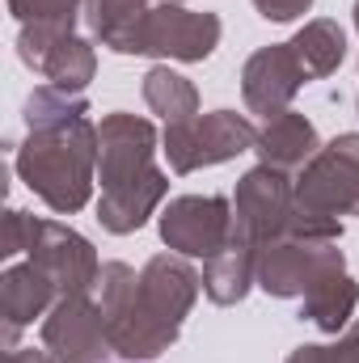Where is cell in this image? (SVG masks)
Masks as SVG:
<instances>
[{
    "label": "cell",
    "mask_w": 359,
    "mask_h": 363,
    "mask_svg": "<svg viewBox=\"0 0 359 363\" xmlns=\"http://www.w3.org/2000/svg\"><path fill=\"white\" fill-rule=\"evenodd\" d=\"M355 30H359V0H355ZM355 110H359V101H355Z\"/></svg>",
    "instance_id": "484cf974"
},
{
    "label": "cell",
    "mask_w": 359,
    "mask_h": 363,
    "mask_svg": "<svg viewBox=\"0 0 359 363\" xmlns=\"http://www.w3.org/2000/svg\"><path fill=\"white\" fill-rule=\"evenodd\" d=\"M199 291L203 274L174 250L148 258L140 274L127 262H106L97 279V304L106 317L110 351L127 363H153L165 355L178 342Z\"/></svg>",
    "instance_id": "6da1fadb"
},
{
    "label": "cell",
    "mask_w": 359,
    "mask_h": 363,
    "mask_svg": "<svg viewBox=\"0 0 359 363\" xmlns=\"http://www.w3.org/2000/svg\"><path fill=\"white\" fill-rule=\"evenodd\" d=\"M9 13L21 26H55L72 30L77 17L85 13V0H9Z\"/></svg>",
    "instance_id": "ffe728a7"
},
{
    "label": "cell",
    "mask_w": 359,
    "mask_h": 363,
    "mask_svg": "<svg viewBox=\"0 0 359 363\" xmlns=\"http://www.w3.org/2000/svg\"><path fill=\"white\" fill-rule=\"evenodd\" d=\"M296 211L309 216H359V131L334 135L296 174Z\"/></svg>",
    "instance_id": "5b68a950"
},
{
    "label": "cell",
    "mask_w": 359,
    "mask_h": 363,
    "mask_svg": "<svg viewBox=\"0 0 359 363\" xmlns=\"http://www.w3.org/2000/svg\"><path fill=\"white\" fill-rule=\"evenodd\" d=\"M43 347L55 363H101L110 355L101 304L93 296H60L43 317Z\"/></svg>",
    "instance_id": "7c38bea8"
},
{
    "label": "cell",
    "mask_w": 359,
    "mask_h": 363,
    "mask_svg": "<svg viewBox=\"0 0 359 363\" xmlns=\"http://www.w3.org/2000/svg\"><path fill=\"white\" fill-rule=\"evenodd\" d=\"M220 30L224 26L216 13H190L182 4H153L140 34H136V55L203 64L220 47Z\"/></svg>",
    "instance_id": "30bf717a"
},
{
    "label": "cell",
    "mask_w": 359,
    "mask_h": 363,
    "mask_svg": "<svg viewBox=\"0 0 359 363\" xmlns=\"http://www.w3.org/2000/svg\"><path fill=\"white\" fill-rule=\"evenodd\" d=\"M296 216V178L270 165L245 169L233 194V237L250 241V245H267L287 237Z\"/></svg>",
    "instance_id": "8992f818"
},
{
    "label": "cell",
    "mask_w": 359,
    "mask_h": 363,
    "mask_svg": "<svg viewBox=\"0 0 359 363\" xmlns=\"http://www.w3.org/2000/svg\"><path fill=\"white\" fill-rule=\"evenodd\" d=\"M55 300H60V291H55L51 274L30 258L0 274V342H4V351H13L17 334L26 325H34V317H47L55 308Z\"/></svg>",
    "instance_id": "5bb4252c"
},
{
    "label": "cell",
    "mask_w": 359,
    "mask_h": 363,
    "mask_svg": "<svg viewBox=\"0 0 359 363\" xmlns=\"http://www.w3.org/2000/svg\"><path fill=\"white\" fill-rule=\"evenodd\" d=\"M254 283H258V245H250L241 237H233L216 258L203 262V291L220 308L241 304Z\"/></svg>",
    "instance_id": "2e32d148"
},
{
    "label": "cell",
    "mask_w": 359,
    "mask_h": 363,
    "mask_svg": "<svg viewBox=\"0 0 359 363\" xmlns=\"http://www.w3.org/2000/svg\"><path fill=\"white\" fill-rule=\"evenodd\" d=\"M34 228H38V216H26L17 207L4 211V233H0V258H17L30 250L34 241Z\"/></svg>",
    "instance_id": "44dd1931"
},
{
    "label": "cell",
    "mask_w": 359,
    "mask_h": 363,
    "mask_svg": "<svg viewBox=\"0 0 359 363\" xmlns=\"http://www.w3.org/2000/svg\"><path fill=\"white\" fill-rule=\"evenodd\" d=\"M292 51L300 55L309 81H317V77H330V72L343 68V60H347V34H343L338 21L313 17V21H304V26L292 34Z\"/></svg>",
    "instance_id": "ac0fdd59"
},
{
    "label": "cell",
    "mask_w": 359,
    "mask_h": 363,
    "mask_svg": "<svg viewBox=\"0 0 359 363\" xmlns=\"http://www.w3.org/2000/svg\"><path fill=\"white\" fill-rule=\"evenodd\" d=\"M254 152H258V165H270V169L292 174V169H304V165L321 152V140H317V127H313L304 114L283 110V114L267 118V127L258 131Z\"/></svg>",
    "instance_id": "9a60e30c"
},
{
    "label": "cell",
    "mask_w": 359,
    "mask_h": 363,
    "mask_svg": "<svg viewBox=\"0 0 359 363\" xmlns=\"http://www.w3.org/2000/svg\"><path fill=\"white\" fill-rule=\"evenodd\" d=\"M254 9L267 17V21H296L313 9V0H254Z\"/></svg>",
    "instance_id": "7402d4cb"
},
{
    "label": "cell",
    "mask_w": 359,
    "mask_h": 363,
    "mask_svg": "<svg viewBox=\"0 0 359 363\" xmlns=\"http://www.w3.org/2000/svg\"><path fill=\"white\" fill-rule=\"evenodd\" d=\"M287 363H334V351L330 347H321V342H304V347H296Z\"/></svg>",
    "instance_id": "cb8c5ba5"
},
{
    "label": "cell",
    "mask_w": 359,
    "mask_h": 363,
    "mask_svg": "<svg viewBox=\"0 0 359 363\" xmlns=\"http://www.w3.org/2000/svg\"><path fill=\"white\" fill-rule=\"evenodd\" d=\"M347 258L338 241H309V237H279L258 250V287L275 300H292L330 271H343Z\"/></svg>",
    "instance_id": "52a82bcc"
},
{
    "label": "cell",
    "mask_w": 359,
    "mask_h": 363,
    "mask_svg": "<svg viewBox=\"0 0 359 363\" xmlns=\"http://www.w3.org/2000/svg\"><path fill=\"white\" fill-rule=\"evenodd\" d=\"M355 304H359V283L343 271H330L321 274L309 291H304V321H313L321 334H343L355 317Z\"/></svg>",
    "instance_id": "e0dca14e"
},
{
    "label": "cell",
    "mask_w": 359,
    "mask_h": 363,
    "mask_svg": "<svg viewBox=\"0 0 359 363\" xmlns=\"http://www.w3.org/2000/svg\"><path fill=\"white\" fill-rule=\"evenodd\" d=\"M4 363H55V355L43 347V351H34V347H13V351H4Z\"/></svg>",
    "instance_id": "d4e9b609"
},
{
    "label": "cell",
    "mask_w": 359,
    "mask_h": 363,
    "mask_svg": "<svg viewBox=\"0 0 359 363\" xmlns=\"http://www.w3.org/2000/svg\"><path fill=\"white\" fill-rule=\"evenodd\" d=\"M309 72L300 64V55L292 51V43H270V47H258L245 68H241V97L250 106V114H263V118H275L283 110H292L296 93L304 89Z\"/></svg>",
    "instance_id": "4fadbf2b"
},
{
    "label": "cell",
    "mask_w": 359,
    "mask_h": 363,
    "mask_svg": "<svg viewBox=\"0 0 359 363\" xmlns=\"http://www.w3.org/2000/svg\"><path fill=\"white\" fill-rule=\"evenodd\" d=\"M157 127L140 114L114 110L97 123V220L106 233L127 237L148 224V216L170 194V178L157 169Z\"/></svg>",
    "instance_id": "3957f363"
},
{
    "label": "cell",
    "mask_w": 359,
    "mask_h": 363,
    "mask_svg": "<svg viewBox=\"0 0 359 363\" xmlns=\"http://www.w3.org/2000/svg\"><path fill=\"white\" fill-rule=\"evenodd\" d=\"M165 157L174 174H194L207 165H224L241 152H254L258 144V127L245 114L233 110H211V114H194L186 123H165Z\"/></svg>",
    "instance_id": "277c9868"
},
{
    "label": "cell",
    "mask_w": 359,
    "mask_h": 363,
    "mask_svg": "<svg viewBox=\"0 0 359 363\" xmlns=\"http://www.w3.org/2000/svg\"><path fill=\"white\" fill-rule=\"evenodd\" d=\"M157 228L174 254L207 262L233 241V203L220 194H178L165 203Z\"/></svg>",
    "instance_id": "ba28073f"
},
{
    "label": "cell",
    "mask_w": 359,
    "mask_h": 363,
    "mask_svg": "<svg viewBox=\"0 0 359 363\" xmlns=\"http://www.w3.org/2000/svg\"><path fill=\"white\" fill-rule=\"evenodd\" d=\"M17 55L26 68H34L38 77H47V85L64 93L89 89L97 77V51L89 38H81L77 30H55V26H21L17 34Z\"/></svg>",
    "instance_id": "9c48e42d"
},
{
    "label": "cell",
    "mask_w": 359,
    "mask_h": 363,
    "mask_svg": "<svg viewBox=\"0 0 359 363\" xmlns=\"http://www.w3.org/2000/svg\"><path fill=\"white\" fill-rule=\"evenodd\" d=\"M26 258L38 262L43 271L51 274V283H55L60 296H93L97 291V279H101L97 250L77 228H68L60 220H38Z\"/></svg>",
    "instance_id": "8fae6325"
},
{
    "label": "cell",
    "mask_w": 359,
    "mask_h": 363,
    "mask_svg": "<svg viewBox=\"0 0 359 363\" xmlns=\"http://www.w3.org/2000/svg\"><path fill=\"white\" fill-rule=\"evenodd\" d=\"M330 351H334V363H359V325H351Z\"/></svg>",
    "instance_id": "603a6c76"
},
{
    "label": "cell",
    "mask_w": 359,
    "mask_h": 363,
    "mask_svg": "<svg viewBox=\"0 0 359 363\" xmlns=\"http://www.w3.org/2000/svg\"><path fill=\"white\" fill-rule=\"evenodd\" d=\"M144 101L165 123H186V118L199 114V89L182 72L165 68V64H157V68L144 72Z\"/></svg>",
    "instance_id": "d6986e66"
},
{
    "label": "cell",
    "mask_w": 359,
    "mask_h": 363,
    "mask_svg": "<svg viewBox=\"0 0 359 363\" xmlns=\"http://www.w3.org/2000/svg\"><path fill=\"white\" fill-rule=\"evenodd\" d=\"M26 131L13 152L17 178L55 216H77L97 186V123L85 97L38 85L26 97Z\"/></svg>",
    "instance_id": "7a4b0ae2"
}]
</instances>
